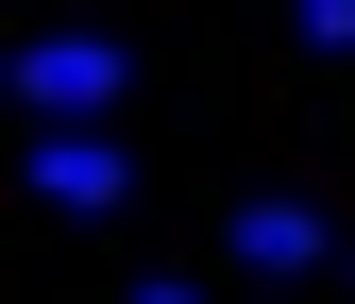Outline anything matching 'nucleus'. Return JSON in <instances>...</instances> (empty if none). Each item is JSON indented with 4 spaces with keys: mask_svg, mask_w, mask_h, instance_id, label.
I'll return each mask as SVG.
<instances>
[{
    "mask_svg": "<svg viewBox=\"0 0 355 304\" xmlns=\"http://www.w3.org/2000/svg\"><path fill=\"white\" fill-rule=\"evenodd\" d=\"M17 186L51 203V220H119V203H136V152H119L102 118H34V152H17Z\"/></svg>",
    "mask_w": 355,
    "mask_h": 304,
    "instance_id": "obj_1",
    "label": "nucleus"
},
{
    "mask_svg": "<svg viewBox=\"0 0 355 304\" xmlns=\"http://www.w3.org/2000/svg\"><path fill=\"white\" fill-rule=\"evenodd\" d=\"M17 118H119V84H136V51H119V34H34L17 68Z\"/></svg>",
    "mask_w": 355,
    "mask_h": 304,
    "instance_id": "obj_2",
    "label": "nucleus"
},
{
    "mask_svg": "<svg viewBox=\"0 0 355 304\" xmlns=\"http://www.w3.org/2000/svg\"><path fill=\"white\" fill-rule=\"evenodd\" d=\"M237 271H322V220L304 203H237Z\"/></svg>",
    "mask_w": 355,
    "mask_h": 304,
    "instance_id": "obj_3",
    "label": "nucleus"
},
{
    "mask_svg": "<svg viewBox=\"0 0 355 304\" xmlns=\"http://www.w3.org/2000/svg\"><path fill=\"white\" fill-rule=\"evenodd\" d=\"M288 34H304L322 68H338V51H355V0H288Z\"/></svg>",
    "mask_w": 355,
    "mask_h": 304,
    "instance_id": "obj_4",
    "label": "nucleus"
},
{
    "mask_svg": "<svg viewBox=\"0 0 355 304\" xmlns=\"http://www.w3.org/2000/svg\"><path fill=\"white\" fill-rule=\"evenodd\" d=\"M136 304H203V287H187V271H153V287H136Z\"/></svg>",
    "mask_w": 355,
    "mask_h": 304,
    "instance_id": "obj_5",
    "label": "nucleus"
}]
</instances>
